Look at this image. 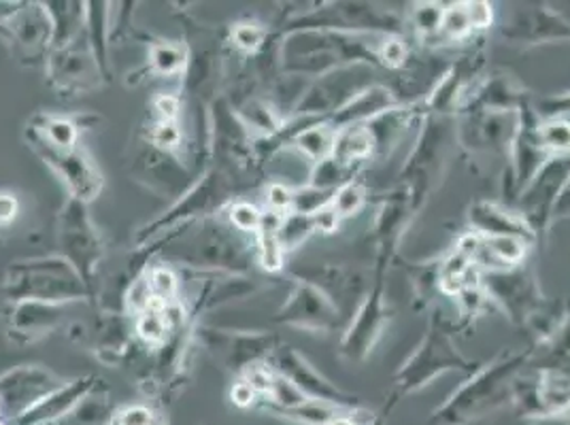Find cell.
Listing matches in <instances>:
<instances>
[{"label": "cell", "mask_w": 570, "mask_h": 425, "mask_svg": "<svg viewBox=\"0 0 570 425\" xmlns=\"http://www.w3.org/2000/svg\"><path fill=\"white\" fill-rule=\"evenodd\" d=\"M160 247H142V268L147 260L170 264L209 275H249L256 261V237L238 233L226 215H214L154 240ZM149 243V245H154Z\"/></svg>", "instance_id": "1"}, {"label": "cell", "mask_w": 570, "mask_h": 425, "mask_svg": "<svg viewBox=\"0 0 570 425\" xmlns=\"http://www.w3.org/2000/svg\"><path fill=\"white\" fill-rule=\"evenodd\" d=\"M247 179H256V177L238 175V172L226 170L222 166H209V170L205 175H200V179L179 200H175L165 215H160L154 221L142 226L135 237L137 249L147 247L149 243L165 237L173 230L186 228L196 221H203L207 217L226 211L237 200L235 194L243 189V184ZM247 184L252 186V181H247Z\"/></svg>", "instance_id": "2"}, {"label": "cell", "mask_w": 570, "mask_h": 425, "mask_svg": "<svg viewBox=\"0 0 570 425\" xmlns=\"http://www.w3.org/2000/svg\"><path fill=\"white\" fill-rule=\"evenodd\" d=\"M528 354L509 355L476 373L453 392L430 417L432 425H469L479 422L504 404L515 401L518 375L528 364Z\"/></svg>", "instance_id": "3"}, {"label": "cell", "mask_w": 570, "mask_h": 425, "mask_svg": "<svg viewBox=\"0 0 570 425\" xmlns=\"http://www.w3.org/2000/svg\"><path fill=\"white\" fill-rule=\"evenodd\" d=\"M4 303H51L72 305L95 300L90 287L77 275L69 261L60 256L11 261L0 287Z\"/></svg>", "instance_id": "4"}, {"label": "cell", "mask_w": 570, "mask_h": 425, "mask_svg": "<svg viewBox=\"0 0 570 425\" xmlns=\"http://www.w3.org/2000/svg\"><path fill=\"white\" fill-rule=\"evenodd\" d=\"M58 256L71 264L98 298V273L105 260V240L88 212V205L69 198L58 215Z\"/></svg>", "instance_id": "5"}, {"label": "cell", "mask_w": 570, "mask_h": 425, "mask_svg": "<svg viewBox=\"0 0 570 425\" xmlns=\"http://www.w3.org/2000/svg\"><path fill=\"white\" fill-rule=\"evenodd\" d=\"M450 370L471 373L475 364L458 352L450 330L434 317L424 340L396 373L394 385L399 394H415Z\"/></svg>", "instance_id": "6"}, {"label": "cell", "mask_w": 570, "mask_h": 425, "mask_svg": "<svg viewBox=\"0 0 570 425\" xmlns=\"http://www.w3.org/2000/svg\"><path fill=\"white\" fill-rule=\"evenodd\" d=\"M194 338L198 349L214 355L215 362L237 377L254 366L268 364L275 347L279 345V338L268 332L224 330L200 322L194 328Z\"/></svg>", "instance_id": "7"}, {"label": "cell", "mask_w": 570, "mask_h": 425, "mask_svg": "<svg viewBox=\"0 0 570 425\" xmlns=\"http://www.w3.org/2000/svg\"><path fill=\"white\" fill-rule=\"evenodd\" d=\"M24 141L28 149L35 151L60 177L69 191V198L90 207V202L98 198L105 186L102 172L95 165L92 156L81 147L56 149L30 126L24 128Z\"/></svg>", "instance_id": "8"}, {"label": "cell", "mask_w": 570, "mask_h": 425, "mask_svg": "<svg viewBox=\"0 0 570 425\" xmlns=\"http://www.w3.org/2000/svg\"><path fill=\"white\" fill-rule=\"evenodd\" d=\"M130 177L156 196L170 198L173 202L200 179L181 156L163 151L147 141L141 142L130 162Z\"/></svg>", "instance_id": "9"}, {"label": "cell", "mask_w": 570, "mask_h": 425, "mask_svg": "<svg viewBox=\"0 0 570 425\" xmlns=\"http://www.w3.org/2000/svg\"><path fill=\"white\" fill-rule=\"evenodd\" d=\"M65 380L39 364H22L0 375V422H16L62 387Z\"/></svg>", "instance_id": "10"}, {"label": "cell", "mask_w": 570, "mask_h": 425, "mask_svg": "<svg viewBox=\"0 0 570 425\" xmlns=\"http://www.w3.org/2000/svg\"><path fill=\"white\" fill-rule=\"evenodd\" d=\"M271 368L294 383L311 401L328 402L341 408H357V398L345 389L336 387L331 378L324 377L305 355L289 345H277L268 359Z\"/></svg>", "instance_id": "11"}, {"label": "cell", "mask_w": 570, "mask_h": 425, "mask_svg": "<svg viewBox=\"0 0 570 425\" xmlns=\"http://www.w3.org/2000/svg\"><path fill=\"white\" fill-rule=\"evenodd\" d=\"M46 69L51 88L60 92V96L88 95L100 83H105L96 67L92 51L88 48L86 34L69 48L51 49L46 60Z\"/></svg>", "instance_id": "12"}, {"label": "cell", "mask_w": 570, "mask_h": 425, "mask_svg": "<svg viewBox=\"0 0 570 425\" xmlns=\"http://www.w3.org/2000/svg\"><path fill=\"white\" fill-rule=\"evenodd\" d=\"M277 324L305 332H333L345 322L343 313L313 285L294 281L284 305L273 317Z\"/></svg>", "instance_id": "13"}, {"label": "cell", "mask_w": 570, "mask_h": 425, "mask_svg": "<svg viewBox=\"0 0 570 425\" xmlns=\"http://www.w3.org/2000/svg\"><path fill=\"white\" fill-rule=\"evenodd\" d=\"M387 326V308L383 298V279L377 277L371 291L364 296L362 305L357 307L356 315L352 317L347 330L341 338L338 354L347 362H364L373 347L377 345L381 334Z\"/></svg>", "instance_id": "14"}, {"label": "cell", "mask_w": 570, "mask_h": 425, "mask_svg": "<svg viewBox=\"0 0 570 425\" xmlns=\"http://www.w3.org/2000/svg\"><path fill=\"white\" fill-rule=\"evenodd\" d=\"M289 275L296 281H303L320 289L334 307L343 313L347 324L356 315V303L364 296V289H366L364 279L357 273L336 264H305L301 268H292Z\"/></svg>", "instance_id": "15"}, {"label": "cell", "mask_w": 570, "mask_h": 425, "mask_svg": "<svg viewBox=\"0 0 570 425\" xmlns=\"http://www.w3.org/2000/svg\"><path fill=\"white\" fill-rule=\"evenodd\" d=\"M569 175L570 154L569 156H553L539 168V172L532 177V181L520 194V205H522L520 215L534 230V235L546 230L547 224L551 219L553 205L558 200V194L564 186V181L569 179Z\"/></svg>", "instance_id": "16"}, {"label": "cell", "mask_w": 570, "mask_h": 425, "mask_svg": "<svg viewBox=\"0 0 570 425\" xmlns=\"http://www.w3.org/2000/svg\"><path fill=\"white\" fill-rule=\"evenodd\" d=\"M67 307L69 305H51L37 300L7 303L2 308L4 334L18 347L32 345L65 324Z\"/></svg>", "instance_id": "17"}, {"label": "cell", "mask_w": 570, "mask_h": 425, "mask_svg": "<svg viewBox=\"0 0 570 425\" xmlns=\"http://www.w3.org/2000/svg\"><path fill=\"white\" fill-rule=\"evenodd\" d=\"M30 60H48L51 22L43 2H22L7 24V41Z\"/></svg>", "instance_id": "18"}, {"label": "cell", "mask_w": 570, "mask_h": 425, "mask_svg": "<svg viewBox=\"0 0 570 425\" xmlns=\"http://www.w3.org/2000/svg\"><path fill=\"white\" fill-rule=\"evenodd\" d=\"M481 287L485 289V296L500 303L513 319H523L539 303L534 277H530L525 270H488L481 275Z\"/></svg>", "instance_id": "19"}, {"label": "cell", "mask_w": 570, "mask_h": 425, "mask_svg": "<svg viewBox=\"0 0 570 425\" xmlns=\"http://www.w3.org/2000/svg\"><path fill=\"white\" fill-rule=\"evenodd\" d=\"M445 130L439 121H428L424 137L417 142L415 151L403 168V177L411 181L413 202H420L422 191H426L430 181L439 175V165L443 160Z\"/></svg>", "instance_id": "20"}, {"label": "cell", "mask_w": 570, "mask_h": 425, "mask_svg": "<svg viewBox=\"0 0 570 425\" xmlns=\"http://www.w3.org/2000/svg\"><path fill=\"white\" fill-rule=\"evenodd\" d=\"M100 378L96 375H86V377L72 378L67 380L62 387L51 392L37 406H32L20 419H16L13 425H51L67 417L72 408L83 401Z\"/></svg>", "instance_id": "21"}, {"label": "cell", "mask_w": 570, "mask_h": 425, "mask_svg": "<svg viewBox=\"0 0 570 425\" xmlns=\"http://www.w3.org/2000/svg\"><path fill=\"white\" fill-rule=\"evenodd\" d=\"M111 7H114L111 2H102V0L86 2V41H88V48L92 51L96 67L102 75L105 83H109L114 79V71H111V41H114Z\"/></svg>", "instance_id": "22"}, {"label": "cell", "mask_w": 570, "mask_h": 425, "mask_svg": "<svg viewBox=\"0 0 570 425\" xmlns=\"http://www.w3.org/2000/svg\"><path fill=\"white\" fill-rule=\"evenodd\" d=\"M471 226L479 235L488 238L513 237L523 243L534 240L537 235L520 212L507 211L494 202H476L469 212Z\"/></svg>", "instance_id": "23"}, {"label": "cell", "mask_w": 570, "mask_h": 425, "mask_svg": "<svg viewBox=\"0 0 570 425\" xmlns=\"http://www.w3.org/2000/svg\"><path fill=\"white\" fill-rule=\"evenodd\" d=\"M396 107H399V102L387 88L371 86L364 92H360L356 98H352L345 107H341L336 113L324 118V121L333 130H341V128L356 126V123H368L371 119L380 118Z\"/></svg>", "instance_id": "24"}, {"label": "cell", "mask_w": 570, "mask_h": 425, "mask_svg": "<svg viewBox=\"0 0 570 425\" xmlns=\"http://www.w3.org/2000/svg\"><path fill=\"white\" fill-rule=\"evenodd\" d=\"M43 7L51 22V49L69 48L86 34V2L49 0Z\"/></svg>", "instance_id": "25"}, {"label": "cell", "mask_w": 570, "mask_h": 425, "mask_svg": "<svg viewBox=\"0 0 570 425\" xmlns=\"http://www.w3.org/2000/svg\"><path fill=\"white\" fill-rule=\"evenodd\" d=\"M266 285L252 275H215L212 289L205 298L203 313H212L217 308L230 307L243 300L258 296Z\"/></svg>", "instance_id": "26"}, {"label": "cell", "mask_w": 570, "mask_h": 425, "mask_svg": "<svg viewBox=\"0 0 570 425\" xmlns=\"http://www.w3.org/2000/svg\"><path fill=\"white\" fill-rule=\"evenodd\" d=\"M190 51L186 43L179 41H165V39H154L147 46V72L156 77H184L188 69Z\"/></svg>", "instance_id": "27"}, {"label": "cell", "mask_w": 570, "mask_h": 425, "mask_svg": "<svg viewBox=\"0 0 570 425\" xmlns=\"http://www.w3.org/2000/svg\"><path fill=\"white\" fill-rule=\"evenodd\" d=\"M116 411L118 408L111 402L109 387L100 380L67 417L51 425H109L116 417Z\"/></svg>", "instance_id": "28"}, {"label": "cell", "mask_w": 570, "mask_h": 425, "mask_svg": "<svg viewBox=\"0 0 570 425\" xmlns=\"http://www.w3.org/2000/svg\"><path fill=\"white\" fill-rule=\"evenodd\" d=\"M375 151L373 135L366 123H356L336 130L334 137L333 158L341 166H354V162L366 160Z\"/></svg>", "instance_id": "29"}, {"label": "cell", "mask_w": 570, "mask_h": 425, "mask_svg": "<svg viewBox=\"0 0 570 425\" xmlns=\"http://www.w3.org/2000/svg\"><path fill=\"white\" fill-rule=\"evenodd\" d=\"M406 215H409V200H390L381 207L377 224H375V235L380 240L381 268L385 266V261L392 260V251L406 226Z\"/></svg>", "instance_id": "30"}, {"label": "cell", "mask_w": 570, "mask_h": 425, "mask_svg": "<svg viewBox=\"0 0 570 425\" xmlns=\"http://www.w3.org/2000/svg\"><path fill=\"white\" fill-rule=\"evenodd\" d=\"M235 111L256 139L275 137L285 121V118L279 116V111L264 96H254L245 100Z\"/></svg>", "instance_id": "31"}, {"label": "cell", "mask_w": 570, "mask_h": 425, "mask_svg": "<svg viewBox=\"0 0 570 425\" xmlns=\"http://www.w3.org/2000/svg\"><path fill=\"white\" fill-rule=\"evenodd\" d=\"M28 126L35 128L56 149L79 147L81 128L77 126V121L72 118L53 116V113H37L35 118L28 121Z\"/></svg>", "instance_id": "32"}, {"label": "cell", "mask_w": 570, "mask_h": 425, "mask_svg": "<svg viewBox=\"0 0 570 425\" xmlns=\"http://www.w3.org/2000/svg\"><path fill=\"white\" fill-rule=\"evenodd\" d=\"M334 137H336V130H333L322 119V121L313 123L307 130H303L301 135H296L294 141L289 142V147H294L301 156H305L309 162L317 165V162L333 156Z\"/></svg>", "instance_id": "33"}, {"label": "cell", "mask_w": 570, "mask_h": 425, "mask_svg": "<svg viewBox=\"0 0 570 425\" xmlns=\"http://www.w3.org/2000/svg\"><path fill=\"white\" fill-rule=\"evenodd\" d=\"M145 279H147V285L151 289L154 300H158L163 305L181 300V275L175 266L165 264V261L147 264Z\"/></svg>", "instance_id": "34"}, {"label": "cell", "mask_w": 570, "mask_h": 425, "mask_svg": "<svg viewBox=\"0 0 570 425\" xmlns=\"http://www.w3.org/2000/svg\"><path fill=\"white\" fill-rule=\"evenodd\" d=\"M345 411H352V408H341V406H334V404H328V402L307 401L305 404L296 406V408L273 411V415L282 417V419H289L294 424L331 425Z\"/></svg>", "instance_id": "35"}, {"label": "cell", "mask_w": 570, "mask_h": 425, "mask_svg": "<svg viewBox=\"0 0 570 425\" xmlns=\"http://www.w3.org/2000/svg\"><path fill=\"white\" fill-rule=\"evenodd\" d=\"M268 39H271L268 28L258 22H238L228 32L230 48L238 51L240 56H252V58L261 53L262 48L268 43Z\"/></svg>", "instance_id": "36"}, {"label": "cell", "mask_w": 570, "mask_h": 425, "mask_svg": "<svg viewBox=\"0 0 570 425\" xmlns=\"http://www.w3.org/2000/svg\"><path fill=\"white\" fill-rule=\"evenodd\" d=\"M317 233L315 230V221H313V215H303V212H285L284 219H282V226H279V245L284 249L285 254L301 247L307 238Z\"/></svg>", "instance_id": "37"}, {"label": "cell", "mask_w": 570, "mask_h": 425, "mask_svg": "<svg viewBox=\"0 0 570 425\" xmlns=\"http://www.w3.org/2000/svg\"><path fill=\"white\" fill-rule=\"evenodd\" d=\"M530 41H551V39H570V24L564 22L560 13L541 9L528 22Z\"/></svg>", "instance_id": "38"}, {"label": "cell", "mask_w": 570, "mask_h": 425, "mask_svg": "<svg viewBox=\"0 0 570 425\" xmlns=\"http://www.w3.org/2000/svg\"><path fill=\"white\" fill-rule=\"evenodd\" d=\"M350 181L352 179H347V166L334 162L333 158H326V160H322V162H317L311 168L309 186H313V188L336 191Z\"/></svg>", "instance_id": "39"}, {"label": "cell", "mask_w": 570, "mask_h": 425, "mask_svg": "<svg viewBox=\"0 0 570 425\" xmlns=\"http://www.w3.org/2000/svg\"><path fill=\"white\" fill-rule=\"evenodd\" d=\"M224 215L228 217V221L237 228L238 233H243V235H247V237H256V233H258V228H261L264 211H261L256 205L237 198V200L224 211Z\"/></svg>", "instance_id": "40"}, {"label": "cell", "mask_w": 570, "mask_h": 425, "mask_svg": "<svg viewBox=\"0 0 570 425\" xmlns=\"http://www.w3.org/2000/svg\"><path fill=\"white\" fill-rule=\"evenodd\" d=\"M539 139L546 151H553L556 156L570 154V123L564 119H549L543 126L539 123Z\"/></svg>", "instance_id": "41"}, {"label": "cell", "mask_w": 570, "mask_h": 425, "mask_svg": "<svg viewBox=\"0 0 570 425\" xmlns=\"http://www.w3.org/2000/svg\"><path fill=\"white\" fill-rule=\"evenodd\" d=\"M334 191L331 189L313 188V186H303L292 191V212H303V215H315L320 209L328 207L333 202Z\"/></svg>", "instance_id": "42"}, {"label": "cell", "mask_w": 570, "mask_h": 425, "mask_svg": "<svg viewBox=\"0 0 570 425\" xmlns=\"http://www.w3.org/2000/svg\"><path fill=\"white\" fill-rule=\"evenodd\" d=\"M364 202H366V189L364 186L360 184V181H350V184H345L343 188L336 189L334 191L333 209L336 211V215L343 219V217H352V215H356L362 207H364Z\"/></svg>", "instance_id": "43"}, {"label": "cell", "mask_w": 570, "mask_h": 425, "mask_svg": "<svg viewBox=\"0 0 570 425\" xmlns=\"http://www.w3.org/2000/svg\"><path fill=\"white\" fill-rule=\"evenodd\" d=\"M490 254L500 261V264H507V266H515L523 260L525 256V243L520 238L513 237H497L488 238L485 240Z\"/></svg>", "instance_id": "44"}, {"label": "cell", "mask_w": 570, "mask_h": 425, "mask_svg": "<svg viewBox=\"0 0 570 425\" xmlns=\"http://www.w3.org/2000/svg\"><path fill=\"white\" fill-rule=\"evenodd\" d=\"M151 121H181L184 96L158 95L151 98Z\"/></svg>", "instance_id": "45"}, {"label": "cell", "mask_w": 570, "mask_h": 425, "mask_svg": "<svg viewBox=\"0 0 570 425\" xmlns=\"http://www.w3.org/2000/svg\"><path fill=\"white\" fill-rule=\"evenodd\" d=\"M165 422L154 408L145 404H130L116 411L114 425H160Z\"/></svg>", "instance_id": "46"}, {"label": "cell", "mask_w": 570, "mask_h": 425, "mask_svg": "<svg viewBox=\"0 0 570 425\" xmlns=\"http://www.w3.org/2000/svg\"><path fill=\"white\" fill-rule=\"evenodd\" d=\"M441 30L448 32L453 39H460L464 34H469L473 28L469 24L466 11H464V2L460 4H452L450 9H443V22H441Z\"/></svg>", "instance_id": "47"}, {"label": "cell", "mask_w": 570, "mask_h": 425, "mask_svg": "<svg viewBox=\"0 0 570 425\" xmlns=\"http://www.w3.org/2000/svg\"><path fill=\"white\" fill-rule=\"evenodd\" d=\"M441 22H443V9L439 4H417L413 9V24L417 30H422L424 34H432L441 30Z\"/></svg>", "instance_id": "48"}, {"label": "cell", "mask_w": 570, "mask_h": 425, "mask_svg": "<svg viewBox=\"0 0 570 425\" xmlns=\"http://www.w3.org/2000/svg\"><path fill=\"white\" fill-rule=\"evenodd\" d=\"M292 191L294 189L287 188L285 184H279V181H273L271 186H268V191H266V205H268V211L289 212L292 209Z\"/></svg>", "instance_id": "49"}, {"label": "cell", "mask_w": 570, "mask_h": 425, "mask_svg": "<svg viewBox=\"0 0 570 425\" xmlns=\"http://www.w3.org/2000/svg\"><path fill=\"white\" fill-rule=\"evenodd\" d=\"M380 58L387 69H401L406 60V48L403 41L396 37H390L381 46Z\"/></svg>", "instance_id": "50"}, {"label": "cell", "mask_w": 570, "mask_h": 425, "mask_svg": "<svg viewBox=\"0 0 570 425\" xmlns=\"http://www.w3.org/2000/svg\"><path fill=\"white\" fill-rule=\"evenodd\" d=\"M537 116H543V118L558 119L560 116H567L570 113V92L569 95L562 96H549L543 98L539 105H537Z\"/></svg>", "instance_id": "51"}, {"label": "cell", "mask_w": 570, "mask_h": 425, "mask_svg": "<svg viewBox=\"0 0 570 425\" xmlns=\"http://www.w3.org/2000/svg\"><path fill=\"white\" fill-rule=\"evenodd\" d=\"M20 215V200L13 191H0V230L7 233Z\"/></svg>", "instance_id": "52"}, {"label": "cell", "mask_w": 570, "mask_h": 425, "mask_svg": "<svg viewBox=\"0 0 570 425\" xmlns=\"http://www.w3.org/2000/svg\"><path fill=\"white\" fill-rule=\"evenodd\" d=\"M464 11H466V18H469V24L471 28H488L494 20V11H492V4L488 2H464Z\"/></svg>", "instance_id": "53"}, {"label": "cell", "mask_w": 570, "mask_h": 425, "mask_svg": "<svg viewBox=\"0 0 570 425\" xmlns=\"http://www.w3.org/2000/svg\"><path fill=\"white\" fill-rule=\"evenodd\" d=\"M230 401L233 404H237L238 408H252V406H258V396L256 392L249 387L247 380L238 378L237 383L233 385L230 389Z\"/></svg>", "instance_id": "54"}, {"label": "cell", "mask_w": 570, "mask_h": 425, "mask_svg": "<svg viewBox=\"0 0 570 425\" xmlns=\"http://www.w3.org/2000/svg\"><path fill=\"white\" fill-rule=\"evenodd\" d=\"M313 221H315V230H317V233L331 235V233H334V230L338 228L341 217L334 211L333 205H328V207H324V209H320V211L313 215Z\"/></svg>", "instance_id": "55"}, {"label": "cell", "mask_w": 570, "mask_h": 425, "mask_svg": "<svg viewBox=\"0 0 570 425\" xmlns=\"http://www.w3.org/2000/svg\"><path fill=\"white\" fill-rule=\"evenodd\" d=\"M564 217H570V175L562 189H560L558 200H556L553 211H551V219H564Z\"/></svg>", "instance_id": "56"}, {"label": "cell", "mask_w": 570, "mask_h": 425, "mask_svg": "<svg viewBox=\"0 0 570 425\" xmlns=\"http://www.w3.org/2000/svg\"><path fill=\"white\" fill-rule=\"evenodd\" d=\"M22 2H0V39L7 41V24L16 16Z\"/></svg>", "instance_id": "57"}, {"label": "cell", "mask_w": 570, "mask_h": 425, "mask_svg": "<svg viewBox=\"0 0 570 425\" xmlns=\"http://www.w3.org/2000/svg\"><path fill=\"white\" fill-rule=\"evenodd\" d=\"M366 425H385V419L381 415H373V419Z\"/></svg>", "instance_id": "58"}, {"label": "cell", "mask_w": 570, "mask_h": 425, "mask_svg": "<svg viewBox=\"0 0 570 425\" xmlns=\"http://www.w3.org/2000/svg\"><path fill=\"white\" fill-rule=\"evenodd\" d=\"M4 237V233H2V230H0V238Z\"/></svg>", "instance_id": "59"}, {"label": "cell", "mask_w": 570, "mask_h": 425, "mask_svg": "<svg viewBox=\"0 0 570 425\" xmlns=\"http://www.w3.org/2000/svg\"><path fill=\"white\" fill-rule=\"evenodd\" d=\"M0 425H9L7 422H0Z\"/></svg>", "instance_id": "60"}, {"label": "cell", "mask_w": 570, "mask_h": 425, "mask_svg": "<svg viewBox=\"0 0 570 425\" xmlns=\"http://www.w3.org/2000/svg\"><path fill=\"white\" fill-rule=\"evenodd\" d=\"M160 425H168V424H167V422H163V424H160Z\"/></svg>", "instance_id": "61"}, {"label": "cell", "mask_w": 570, "mask_h": 425, "mask_svg": "<svg viewBox=\"0 0 570 425\" xmlns=\"http://www.w3.org/2000/svg\"><path fill=\"white\" fill-rule=\"evenodd\" d=\"M549 424H553V422H549ZM556 425H560V424H556Z\"/></svg>", "instance_id": "62"}, {"label": "cell", "mask_w": 570, "mask_h": 425, "mask_svg": "<svg viewBox=\"0 0 570 425\" xmlns=\"http://www.w3.org/2000/svg\"><path fill=\"white\" fill-rule=\"evenodd\" d=\"M109 425H114V422H111V424H109Z\"/></svg>", "instance_id": "63"}]
</instances>
